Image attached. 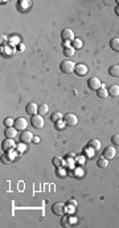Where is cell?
I'll list each match as a JSON object with an SVG mask.
<instances>
[{
	"label": "cell",
	"instance_id": "7a4b0ae2",
	"mask_svg": "<svg viewBox=\"0 0 119 228\" xmlns=\"http://www.w3.org/2000/svg\"><path fill=\"white\" fill-rule=\"evenodd\" d=\"M52 212L54 213V215L57 216H62L65 215L66 212V207H65V204L61 203V202H56V203L52 206Z\"/></svg>",
	"mask_w": 119,
	"mask_h": 228
},
{
	"label": "cell",
	"instance_id": "ba28073f",
	"mask_svg": "<svg viewBox=\"0 0 119 228\" xmlns=\"http://www.w3.org/2000/svg\"><path fill=\"white\" fill-rule=\"evenodd\" d=\"M28 126V122L27 120H24L23 117H19L15 120V125H13V127H15L16 130H21V131H24V130L27 129Z\"/></svg>",
	"mask_w": 119,
	"mask_h": 228
},
{
	"label": "cell",
	"instance_id": "cb8c5ba5",
	"mask_svg": "<svg viewBox=\"0 0 119 228\" xmlns=\"http://www.w3.org/2000/svg\"><path fill=\"white\" fill-rule=\"evenodd\" d=\"M71 44H73V48L74 49H77V48H81V47H82V40L81 39H74L73 40V41H71Z\"/></svg>",
	"mask_w": 119,
	"mask_h": 228
},
{
	"label": "cell",
	"instance_id": "3957f363",
	"mask_svg": "<svg viewBox=\"0 0 119 228\" xmlns=\"http://www.w3.org/2000/svg\"><path fill=\"white\" fill-rule=\"evenodd\" d=\"M30 125H32L35 129H41L44 126V118H42L41 114H35L30 117Z\"/></svg>",
	"mask_w": 119,
	"mask_h": 228
},
{
	"label": "cell",
	"instance_id": "44dd1931",
	"mask_svg": "<svg viewBox=\"0 0 119 228\" xmlns=\"http://www.w3.org/2000/svg\"><path fill=\"white\" fill-rule=\"evenodd\" d=\"M97 94H98V97H101V98H106V97L109 96V92H107L106 88L102 86L101 89H99L98 92H97Z\"/></svg>",
	"mask_w": 119,
	"mask_h": 228
},
{
	"label": "cell",
	"instance_id": "1f68e13d",
	"mask_svg": "<svg viewBox=\"0 0 119 228\" xmlns=\"http://www.w3.org/2000/svg\"><path fill=\"white\" fill-rule=\"evenodd\" d=\"M3 51H4V53H15V51H12V52H11V49H9L8 47H4Z\"/></svg>",
	"mask_w": 119,
	"mask_h": 228
},
{
	"label": "cell",
	"instance_id": "2e32d148",
	"mask_svg": "<svg viewBox=\"0 0 119 228\" xmlns=\"http://www.w3.org/2000/svg\"><path fill=\"white\" fill-rule=\"evenodd\" d=\"M109 74L113 77H119V65H111L109 68Z\"/></svg>",
	"mask_w": 119,
	"mask_h": 228
},
{
	"label": "cell",
	"instance_id": "f546056e",
	"mask_svg": "<svg viewBox=\"0 0 119 228\" xmlns=\"http://www.w3.org/2000/svg\"><path fill=\"white\" fill-rule=\"evenodd\" d=\"M7 153H8V156L11 158V161H13V159L16 158V153H15V151L12 153V150H11V151H7Z\"/></svg>",
	"mask_w": 119,
	"mask_h": 228
},
{
	"label": "cell",
	"instance_id": "4dcf8cb0",
	"mask_svg": "<svg viewBox=\"0 0 119 228\" xmlns=\"http://www.w3.org/2000/svg\"><path fill=\"white\" fill-rule=\"evenodd\" d=\"M17 150L19 151H24V150H25V146H24L23 142H21V145H17Z\"/></svg>",
	"mask_w": 119,
	"mask_h": 228
},
{
	"label": "cell",
	"instance_id": "ac0fdd59",
	"mask_svg": "<svg viewBox=\"0 0 119 228\" xmlns=\"http://www.w3.org/2000/svg\"><path fill=\"white\" fill-rule=\"evenodd\" d=\"M110 48L113 49V51L119 52V39H118V37H115V39L110 40Z\"/></svg>",
	"mask_w": 119,
	"mask_h": 228
},
{
	"label": "cell",
	"instance_id": "8fae6325",
	"mask_svg": "<svg viewBox=\"0 0 119 228\" xmlns=\"http://www.w3.org/2000/svg\"><path fill=\"white\" fill-rule=\"evenodd\" d=\"M33 134L30 131H27V130H24L23 131V134L20 135V139H21V142L23 143H29V142H32L33 141Z\"/></svg>",
	"mask_w": 119,
	"mask_h": 228
},
{
	"label": "cell",
	"instance_id": "9c48e42d",
	"mask_svg": "<svg viewBox=\"0 0 119 228\" xmlns=\"http://www.w3.org/2000/svg\"><path fill=\"white\" fill-rule=\"evenodd\" d=\"M25 111H27V114H29L30 117H32V115H35V114H39V106L36 105L35 102H30V104L27 105Z\"/></svg>",
	"mask_w": 119,
	"mask_h": 228
},
{
	"label": "cell",
	"instance_id": "d6986e66",
	"mask_svg": "<svg viewBox=\"0 0 119 228\" xmlns=\"http://www.w3.org/2000/svg\"><path fill=\"white\" fill-rule=\"evenodd\" d=\"M97 165H98V167H101V168H106L107 166H109V159H106L104 156H102V158L98 159Z\"/></svg>",
	"mask_w": 119,
	"mask_h": 228
},
{
	"label": "cell",
	"instance_id": "d6a6232c",
	"mask_svg": "<svg viewBox=\"0 0 119 228\" xmlns=\"http://www.w3.org/2000/svg\"><path fill=\"white\" fill-rule=\"evenodd\" d=\"M11 42H15V44H16V42H19V39H17V37H12Z\"/></svg>",
	"mask_w": 119,
	"mask_h": 228
},
{
	"label": "cell",
	"instance_id": "8992f818",
	"mask_svg": "<svg viewBox=\"0 0 119 228\" xmlns=\"http://www.w3.org/2000/svg\"><path fill=\"white\" fill-rule=\"evenodd\" d=\"M61 39H62L64 41H73V40H74V32H73V29H70V28L62 29V32H61Z\"/></svg>",
	"mask_w": 119,
	"mask_h": 228
},
{
	"label": "cell",
	"instance_id": "603a6c76",
	"mask_svg": "<svg viewBox=\"0 0 119 228\" xmlns=\"http://www.w3.org/2000/svg\"><path fill=\"white\" fill-rule=\"evenodd\" d=\"M48 111H49V106L46 105V104H42V105L39 106V114H46Z\"/></svg>",
	"mask_w": 119,
	"mask_h": 228
},
{
	"label": "cell",
	"instance_id": "e575fe53",
	"mask_svg": "<svg viewBox=\"0 0 119 228\" xmlns=\"http://www.w3.org/2000/svg\"><path fill=\"white\" fill-rule=\"evenodd\" d=\"M68 156H69V158H70V159H74V158H75V155H74V154H73V153L68 154Z\"/></svg>",
	"mask_w": 119,
	"mask_h": 228
},
{
	"label": "cell",
	"instance_id": "83f0119b",
	"mask_svg": "<svg viewBox=\"0 0 119 228\" xmlns=\"http://www.w3.org/2000/svg\"><path fill=\"white\" fill-rule=\"evenodd\" d=\"M19 6H20V9H27V7L29 6V3H28V1H23V0H21V1H19Z\"/></svg>",
	"mask_w": 119,
	"mask_h": 228
},
{
	"label": "cell",
	"instance_id": "f1b7e54d",
	"mask_svg": "<svg viewBox=\"0 0 119 228\" xmlns=\"http://www.w3.org/2000/svg\"><path fill=\"white\" fill-rule=\"evenodd\" d=\"M1 161H3L4 163H9V162H12V161H11V158H9V156H8V154H4V155H3V158H1Z\"/></svg>",
	"mask_w": 119,
	"mask_h": 228
},
{
	"label": "cell",
	"instance_id": "8d00e7d4",
	"mask_svg": "<svg viewBox=\"0 0 119 228\" xmlns=\"http://www.w3.org/2000/svg\"><path fill=\"white\" fill-rule=\"evenodd\" d=\"M115 12H116V15H119V6L115 8Z\"/></svg>",
	"mask_w": 119,
	"mask_h": 228
},
{
	"label": "cell",
	"instance_id": "7c38bea8",
	"mask_svg": "<svg viewBox=\"0 0 119 228\" xmlns=\"http://www.w3.org/2000/svg\"><path fill=\"white\" fill-rule=\"evenodd\" d=\"M74 73H77L78 76H85L87 73V66L83 65V64H77V65H75V69H74Z\"/></svg>",
	"mask_w": 119,
	"mask_h": 228
},
{
	"label": "cell",
	"instance_id": "6da1fadb",
	"mask_svg": "<svg viewBox=\"0 0 119 228\" xmlns=\"http://www.w3.org/2000/svg\"><path fill=\"white\" fill-rule=\"evenodd\" d=\"M74 69H75V64L73 61H62V63L59 64V70L62 73H74Z\"/></svg>",
	"mask_w": 119,
	"mask_h": 228
},
{
	"label": "cell",
	"instance_id": "4fadbf2b",
	"mask_svg": "<svg viewBox=\"0 0 119 228\" xmlns=\"http://www.w3.org/2000/svg\"><path fill=\"white\" fill-rule=\"evenodd\" d=\"M4 135H6V138L15 139V137L17 135V130H16L15 127H6V131H4Z\"/></svg>",
	"mask_w": 119,
	"mask_h": 228
},
{
	"label": "cell",
	"instance_id": "277c9868",
	"mask_svg": "<svg viewBox=\"0 0 119 228\" xmlns=\"http://www.w3.org/2000/svg\"><path fill=\"white\" fill-rule=\"evenodd\" d=\"M87 86H89V89L98 92V90L102 88V82L99 81L98 77H90L89 81H87Z\"/></svg>",
	"mask_w": 119,
	"mask_h": 228
},
{
	"label": "cell",
	"instance_id": "4316f807",
	"mask_svg": "<svg viewBox=\"0 0 119 228\" xmlns=\"http://www.w3.org/2000/svg\"><path fill=\"white\" fill-rule=\"evenodd\" d=\"M111 142H113L114 146H119V134L113 135V138H111Z\"/></svg>",
	"mask_w": 119,
	"mask_h": 228
},
{
	"label": "cell",
	"instance_id": "9a60e30c",
	"mask_svg": "<svg viewBox=\"0 0 119 228\" xmlns=\"http://www.w3.org/2000/svg\"><path fill=\"white\" fill-rule=\"evenodd\" d=\"M107 92H109V96L116 97V96H119V86L118 85H110L109 89H107Z\"/></svg>",
	"mask_w": 119,
	"mask_h": 228
},
{
	"label": "cell",
	"instance_id": "5b68a950",
	"mask_svg": "<svg viewBox=\"0 0 119 228\" xmlns=\"http://www.w3.org/2000/svg\"><path fill=\"white\" fill-rule=\"evenodd\" d=\"M64 122H65V125H68V126H75L78 122V118L75 114L69 113V114H65V115H64Z\"/></svg>",
	"mask_w": 119,
	"mask_h": 228
},
{
	"label": "cell",
	"instance_id": "836d02e7",
	"mask_svg": "<svg viewBox=\"0 0 119 228\" xmlns=\"http://www.w3.org/2000/svg\"><path fill=\"white\" fill-rule=\"evenodd\" d=\"M6 41H7V37L6 36H1V45L6 44Z\"/></svg>",
	"mask_w": 119,
	"mask_h": 228
},
{
	"label": "cell",
	"instance_id": "5bb4252c",
	"mask_svg": "<svg viewBox=\"0 0 119 228\" xmlns=\"http://www.w3.org/2000/svg\"><path fill=\"white\" fill-rule=\"evenodd\" d=\"M87 147L93 151H98L99 149H101V142H99L98 139H91V141H89V143H87Z\"/></svg>",
	"mask_w": 119,
	"mask_h": 228
},
{
	"label": "cell",
	"instance_id": "e0dca14e",
	"mask_svg": "<svg viewBox=\"0 0 119 228\" xmlns=\"http://www.w3.org/2000/svg\"><path fill=\"white\" fill-rule=\"evenodd\" d=\"M61 120H64V115L59 111H56V113H53L51 115V121L52 122H59Z\"/></svg>",
	"mask_w": 119,
	"mask_h": 228
},
{
	"label": "cell",
	"instance_id": "7402d4cb",
	"mask_svg": "<svg viewBox=\"0 0 119 228\" xmlns=\"http://www.w3.org/2000/svg\"><path fill=\"white\" fill-rule=\"evenodd\" d=\"M52 162H53V165L56 166V167H62V165H64V161L59 158V156H54Z\"/></svg>",
	"mask_w": 119,
	"mask_h": 228
},
{
	"label": "cell",
	"instance_id": "ffe728a7",
	"mask_svg": "<svg viewBox=\"0 0 119 228\" xmlns=\"http://www.w3.org/2000/svg\"><path fill=\"white\" fill-rule=\"evenodd\" d=\"M74 53H75V51L73 47H65V49H64V54H65L66 57H71Z\"/></svg>",
	"mask_w": 119,
	"mask_h": 228
},
{
	"label": "cell",
	"instance_id": "d4e9b609",
	"mask_svg": "<svg viewBox=\"0 0 119 228\" xmlns=\"http://www.w3.org/2000/svg\"><path fill=\"white\" fill-rule=\"evenodd\" d=\"M61 225H62V227H69V225H70V222H69V216L62 215V219H61Z\"/></svg>",
	"mask_w": 119,
	"mask_h": 228
},
{
	"label": "cell",
	"instance_id": "d590c367",
	"mask_svg": "<svg viewBox=\"0 0 119 228\" xmlns=\"http://www.w3.org/2000/svg\"><path fill=\"white\" fill-rule=\"evenodd\" d=\"M33 141H35L36 143H39V142H40V138H39V137H35V138H33Z\"/></svg>",
	"mask_w": 119,
	"mask_h": 228
},
{
	"label": "cell",
	"instance_id": "484cf974",
	"mask_svg": "<svg viewBox=\"0 0 119 228\" xmlns=\"http://www.w3.org/2000/svg\"><path fill=\"white\" fill-rule=\"evenodd\" d=\"M13 125H15V121L12 120V118H6L4 120V126L6 127H12Z\"/></svg>",
	"mask_w": 119,
	"mask_h": 228
},
{
	"label": "cell",
	"instance_id": "52a82bcc",
	"mask_svg": "<svg viewBox=\"0 0 119 228\" xmlns=\"http://www.w3.org/2000/svg\"><path fill=\"white\" fill-rule=\"evenodd\" d=\"M1 146H3V150L4 151H11V150H13V149H16V146H17V145L15 143V139L6 138L3 141V143H1Z\"/></svg>",
	"mask_w": 119,
	"mask_h": 228
},
{
	"label": "cell",
	"instance_id": "30bf717a",
	"mask_svg": "<svg viewBox=\"0 0 119 228\" xmlns=\"http://www.w3.org/2000/svg\"><path fill=\"white\" fill-rule=\"evenodd\" d=\"M103 156L106 159H109V161L113 159L114 156H115V147H114V146H107L106 149L103 150Z\"/></svg>",
	"mask_w": 119,
	"mask_h": 228
}]
</instances>
